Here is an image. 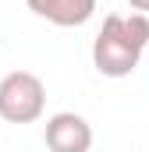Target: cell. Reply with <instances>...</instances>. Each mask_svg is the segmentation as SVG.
<instances>
[{"instance_id":"6da1fadb","label":"cell","mask_w":149,"mask_h":152,"mask_svg":"<svg viewBox=\"0 0 149 152\" xmlns=\"http://www.w3.org/2000/svg\"><path fill=\"white\" fill-rule=\"evenodd\" d=\"M149 46V14H107L92 39V64L107 78H128Z\"/></svg>"},{"instance_id":"7a4b0ae2","label":"cell","mask_w":149,"mask_h":152,"mask_svg":"<svg viewBox=\"0 0 149 152\" xmlns=\"http://www.w3.org/2000/svg\"><path fill=\"white\" fill-rule=\"evenodd\" d=\"M46 110V85L32 71H11L0 78V117L7 124H32Z\"/></svg>"},{"instance_id":"3957f363","label":"cell","mask_w":149,"mask_h":152,"mask_svg":"<svg viewBox=\"0 0 149 152\" xmlns=\"http://www.w3.org/2000/svg\"><path fill=\"white\" fill-rule=\"evenodd\" d=\"M46 149L50 152H89L92 149V127L82 113H53L46 120Z\"/></svg>"},{"instance_id":"277c9868","label":"cell","mask_w":149,"mask_h":152,"mask_svg":"<svg viewBox=\"0 0 149 152\" xmlns=\"http://www.w3.org/2000/svg\"><path fill=\"white\" fill-rule=\"evenodd\" d=\"M25 4L32 14L46 18L50 25H60V28H78L96 14V0H25Z\"/></svg>"},{"instance_id":"5b68a950","label":"cell","mask_w":149,"mask_h":152,"mask_svg":"<svg viewBox=\"0 0 149 152\" xmlns=\"http://www.w3.org/2000/svg\"><path fill=\"white\" fill-rule=\"evenodd\" d=\"M128 4H131L139 14H149V0H128Z\"/></svg>"}]
</instances>
